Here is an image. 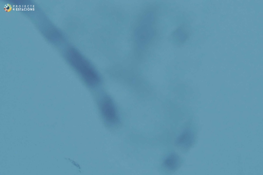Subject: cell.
Wrapping results in <instances>:
<instances>
[{
    "instance_id": "obj_1",
    "label": "cell",
    "mask_w": 263,
    "mask_h": 175,
    "mask_svg": "<svg viewBox=\"0 0 263 175\" xmlns=\"http://www.w3.org/2000/svg\"><path fill=\"white\" fill-rule=\"evenodd\" d=\"M68 59L71 66L88 86L94 88L100 85L101 79L98 71L77 50L71 48Z\"/></svg>"
},
{
    "instance_id": "obj_2",
    "label": "cell",
    "mask_w": 263,
    "mask_h": 175,
    "mask_svg": "<svg viewBox=\"0 0 263 175\" xmlns=\"http://www.w3.org/2000/svg\"><path fill=\"white\" fill-rule=\"evenodd\" d=\"M98 102L100 111L106 122L113 125L118 123L119 120L118 112L111 98L104 94L98 98Z\"/></svg>"
},
{
    "instance_id": "obj_3",
    "label": "cell",
    "mask_w": 263,
    "mask_h": 175,
    "mask_svg": "<svg viewBox=\"0 0 263 175\" xmlns=\"http://www.w3.org/2000/svg\"><path fill=\"white\" fill-rule=\"evenodd\" d=\"M194 139V134L192 130L189 128H186L177 137L175 144L181 149H187L192 146Z\"/></svg>"
},
{
    "instance_id": "obj_4",
    "label": "cell",
    "mask_w": 263,
    "mask_h": 175,
    "mask_svg": "<svg viewBox=\"0 0 263 175\" xmlns=\"http://www.w3.org/2000/svg\"><path fill=\"white\" fill-rule=\"evenodd\" d=\"M180 160L179 156L176 153H170L165 158L163 162L165 168L170 172L175 171L179 167Z\"/></svg>"
},
{
    "instance_id": "obj_5",
    "label": "cell",
    "mask_w": 263,
    "mask_h": 175,
    "mask_svg": "<svg viewBox=\"0 0 263 175\" xmlns=\"http://www.w3.org/2000/svg\"><path fill=\"white\" fill-rule=\"evenodd\" d=\"M11 7L10 5H8L6 6L5 8V10L6 11H10L11 10Z\"/></svg>"
}]
</instances>
